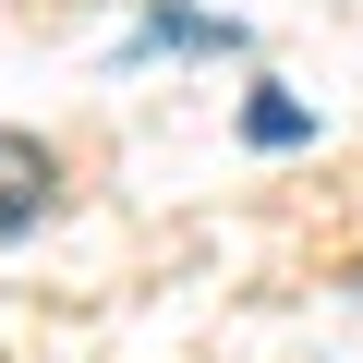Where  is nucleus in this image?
<instances>
[{"label":"nucleus","mask_w":363,"mask_h":363,"mask_svg":"<svg viewBox=\"0 0 363 363\" xmlns=\"http://www.w3.org/2000/svg\"><path fill=\"white\" fill-rule=\"evenodd\" d=\"M242 133H255V145H303V109H291V97H255Z\"/></svg>","instance_id":"3"},{"label":"nucleus","mask_w":363,"mask_h":363,"mask_svg":"<svg viewBox=\"0 0 363 363\" xmlns=\"http://www.w3.org/2000/svg\"><path fill=\"white\" fill-rule=\"evenodd\" d=\"M133 49H218V61H230V49H242V25H218V13H145V25H133Z\"/></svg>","instance_id":"2"},{"label":"nucleus","mask_w":363,"mask_h":363,"mask_svg":"<svg viewBox=\"0 0 363 363\" xmlns=\"http://www.w3.org/2000/svg\"><path fill=\"white\" fill-rule=\"evenodd\" d=\"M49 194H61L49 145H37V133H0V242H13V230H37V218H49Z\"/></svg>","instance_id":"1"}]
</instances>
